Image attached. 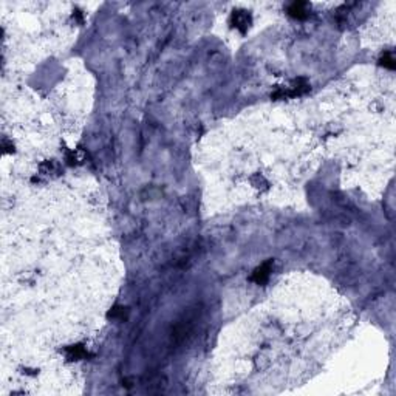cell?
Listing matches in <instances>:
<instances>
[{"instance_id": "6da1fadb", "label": "cell", "mask_w": 396, "mask_h": 396, "mask_svg": "<svg viewBox=\"0 0 396 396\" xmlns=\"http://www.w3.org/2000/svg\"><path fill=\"white\" fill-rule=\"evenodd\" d=\"M310 91V84L307 82V79L303 78H299L296 79L290 87H285V88H279L277 91L273 93V98L274 99H285V98H296V96H302Z\"/></svg>"}, {"instance_id": "7a4b0ae2", "label": "cell", "mask_w": 396, "mask_h": 396, "mask_svg": "<svg viewBox=\"0 0 396 396\" xmlns=\"http://www.w3.org/2000/svg\"><path fill=\"white\" fill-rule=\"evenodd\" d=\"M231 22L235 28H237L240 33H246L249 25L252 22L251 19V14L248 11H243V10H237L232 13V17H231Z\"/></svg>"}, {"instance_id": "3957f363", "label": "cell", "mask_w": 396, "mask_h": 396, "mask_svg": "<svg viewBox=\"0 0 396 396\" xmlns=\"http://www.w3.org/2000/svg\"><path fill=\"white\" fill-rule=\"evenodd\" d=\"M271 268H273V262L271 260H268L263 265H260L254 273L251 275V280L256 282L257 285H263L268 282L269 275H271Z\"/></svg>"}, {"instance_id": "277c9868", "label": "cell", "mask_w": 396, "mask_h": 396, "mask_svg": "<svg viewBox=\"0 0 396 396\" xmlns=\"http://www.w3.org/2000/svg\"><path fill=\"white\" fill-rule=\"evenodd\" d=\"M288 14L294 19H307L308 16V3L305 2H294L288 6Z\"/></svg>"}, {"instance_id": "5b68a950", "label": "cell", "mask_w": 396, "mask_h": 396, "mask_svg": "<svg viewBox=\"0 0 396 396\" xmlns=\"http://www.w3.org/2000/svg\"><path fill=\"white\" fill-rule=\"evenodd\" d=\"M65 355L69 359H84V358H88L90 353L86 347H82V345H71V347H67L65 348Z\"/></svg>"}, {"instance_id": "8992f818", "label": "cell", "mask_w": 396, "mask_h": 396, "mask_svg": "<svg viewBox=\"0 0 396 396\" xmlns=\"http://www.w3.org/2000/svg\"><path fill=\"white\" fill-rule=\"evenodd\" d=\"M382 64H384V67H387V69H390V70H393L395 69V59H393V54L390 53V52H387V53H384V56H382Z\"/></svg>"}, {"instance_id": "52a82bcc", "label": "cell", "mask_w": 396, "mask_h": 396, "mask_svg": "<svg viewBox=\"0 0 396 396\" xmlns=\"http://www.w3.org/2000/svg\"><path fill=\"white\" fill-rule=\"evenodd\" d=\"M110 317H113V319H124V317H125V311H124V308H115V310H112Z\"/></svg>"}]
</instances>
